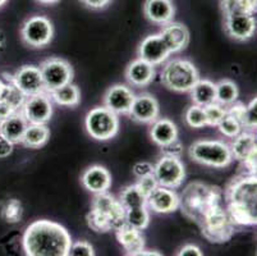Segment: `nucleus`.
Masks as SVG:
<instances>
[{
    "mask_svg": "<svg viewBox=\"0 0 257 256\" xmlns=\"http://www.w3.org/2000/svg\"><path fill=\"white\" fill-rule=\"evenodd\" d=\"M71 245L69 232L53 220H35L23 234V248L29 256H68Z\"/></svg>",
    "mask_w": 257,
    "mask_h": 256,
    "instance_id": "nucleus-1",
    "label": "nucleus"
},
{
    "mask_svg": "<svg viewBox=\"0 0 257 256\" xmlns=\"http://www.w3.org/2000/svg\"><path fill=\"white\" fill-rule=\"evenodd\" d=\"M226 211L234 225H256L257 180L256 175L234 178L225 191Z\"/></svg>",
    "mask_w": 257,
    "mask_h": 256,
    "instance_id": "nucleus-2",
    "label": "nucleus"
},
{
    "mask_svg": "<svg viewBox=\"0 0 257 256\" xmlns=\"http://www.w3.org/2000/svg\"><path fill=\"white\" fill-rule=\"evenodd\" d=\"M221 192L218 187L204 183H191L179 197V208L189 219L198 223L211 208L221 204Z\"/></svg>",
    "mask_w": 257,
    "mask_h": 256,
    "instance_id": "nucleus-3",
    "label": "nucleus"
},
{
    "mask_svg": "<svg viewBox=\"0 0 257 256\" xmlns=\"http://www.w3.org/2000/svg\"><path fill=\"white\" fill-rule=\"evenodd\" d=\"M189 156L196 163L214 168H225L234 160L230 147L219 140H198L189 146Z\"/></svg>",
    "mask_w": 257,
    "mask_h": 256,
    "instance_id": "nucleus-4",
    "label": "nucleus"
},
{
    "mask_svg": "<svg viewBox=\"0 0 257 256\" xmlns=\"http://www.w3.org/2000/svg\"><path fill=\"white\" fill-rule=\"evenodd\" d=\"M198 79L197 68L186 59L170 60L161 72V83L175 93H188Z\"/></svg>",
    "mask_w": 257,
    "mask_h": 256,
    "instance_id": "nucleus-5",
    "label": "nucleus"
},
{
    "mask_svg": "<svg viewBox=\"0 0 257 256\" xmlns=\"http://www.w3.org/2000/svg\"><path fill=\"white\" fill-rule=\"evenodd\" d=\"M202 234L211 242H225L234 233L233 222L223 205H216L210 209L198 222Z\"/></svg>",
    "mask_w": 257,
    "mask_h": 256,
    "instance_id": "nucleus-6",
    "label": "nucleus"
},
{
    "mask_svg": "<svg viewBox=\"0 0 257 256\" xmlns=\"http://www.w3.org/2000/svg\"><path fill=\"white\" fill-rule=\"evenodd\" d=\"M86 131L97 141H107L118 133L119 118L106 107H96L87 113L85 119Z\"/></svg>",
    "mask_w": 257,
    "mask_h": 256,
    "instance_id": "nucleus-7",
    "label": "nucleus"
},
{
    "mask_svg": "<svg viewBox=\"0 0 257 256\" xmlns=\"http://www.w3.org/2000/svg\"><path fill=\"white\" fill-rule=\"evenodd\" d=\"M40 72L43 77L45 93L62 88L73 79V69L67 60L60 58H50L40 65Z\"/></svg>",
    "mask_w": 257,
    "mask_h": 256,
    "instance_id": "nucleus-8",
    "label": "nucleus"
},
{
    "mask_svg": "<svg viewBox=\"0 0 257 256\" xmlns=\"http://www.w3.org/2000/svg\"><path fill=\"white\" fill-rule=\"evenodd\" d=\"M154 177L158 181L159 186L168 189H178L186 177V169L181 158L163 155L158 163L154 165Z\"/></svg>",
    "mask_w": 257,
    "mask_h": 256,
    "instance_id": "nucleus-9",
    "label": "nucleus"
},
{
    "mask_svg": "<svg viewBox=\"0 0 257 256\" xmlns=\"http://www.w3.org/2000/svg\"><path fill=\"white\" fill-rule=\"evenodd\" d=\"M22 40L32 48L48 45L54 36V27L50 20L44 16H34L26 21L21 30Z\"/></svg>",
    "mask_w": 257,
    "mask_h": 256,
    "instance_id": "nucleus-10",
    "label": "nucleus"
},
{
    "mask_svg": "<svg viewBox=\"0 0 257 256\" xmlns=\"http://www.w3.org/2000/svg\"><path fill=\"white\" fill-rule=\"evenodd\" d=\"M29 123L46 124L53 116V102L48 93H40L26 98L20 110Z\"/></svg>",
    "mask_w": 257,
    "mask_h": 256,
    "instance_id": "nucleus-11",
    "label": "nucleus"
},
{
    "mask_svg": "<svg viewBox=\"0 0 257 256\" xmlns=\"http://www.w3.org/2000/svg\"><path fill=\"white\" fill-rule=\"evenodd\" d=\"M92 210L97 211L102 217L110 223L111 229H118L120 225L125 223V209L121 205L119 199H115L113 195L102 192L97 194L93 199Z\"/></svg>",
    "mask_w": 257,
    "mask_h": 256,
    "instance_id": "nucleus-12",
    "label": "nucleus"
},
{
    "mask_svg": "<svg viewBox=\"0 0 257 256\" xmlns=\"http://www.w3.org/2000/svg\"><path fill=\"white\" fill-rule=\"evenodd\" d=\"M11 82L25 94L26 98L45 93L40 68L35 65H23L12 77Z\"/></svg>",
    "mask_w": 257,
    "mask_h": 256,
    "instance_id": "nucleus-13",
    "label": "nucleus"
},
{
    "mask_svg": "<svg viewBox=\"0 0 257 256\" xmlns=\"http://www.w3.org/2000/svg\"><path fill=\"white\" fill-rule=\"evenodd\" d=\"M225 32L237 41H246L251 39L256 31V20L254 14L238 13L225 16L224 22Z\"/></svg>",
    "mask_w": 257,
    "mask_h": 256,
    "instance_id": "nucleus-14",
    "label": "nucleus"
},
{
    "mask_svg": "<svg viewBox=\"0 0 257 256\" xmlns=\"http://www.w3.org/2000/svg\"><path fill=\"white\" fill-rule=\"evenodd\" d=\"M170 50L168 49L167 44L164 42L160 34L150 35L146 39L142 40L139 48V58L150 63L154 67L163 64L169 58Z\"/></svg>",
    "mask_w": 257,
    "mask_h": 256,
    "instance_id": "nucleus-15",
    "label": "nucleus"
},
{
    "mask_svg": "<svg viewBox=\"0 0 257 256\" xmlns=\"http://www.w3.org/2000/svg\"><path fill=\"white\" fill-rule=\"evenodd\" d=\"M136 95L125 84H114L104 96V105L116 116L128 114Z\"/></svg>",
    "mask_w": 257,
    "mask_h": 256,
    "instance_id": "nucleus-16",
    "label": "nucleus"
},
{
    "mask_svg": "<svg viewBox=\"0 0 257 256\" xmlns=\"http://www.w3.org/2000/svg\"><path fill=\"white\" fill-rule=\"evenodd\" d=\"M146 206L159 214L173 213L179 208V196L174 190L158 186L147 196Z\"/></svg>",
    "mask_w": 257,
    "mask_h": 256,
    "instance_id": "nucleus-17",
    "label": "nucleus"
},
{
    "mask_svg": "<svg viewBox=\"0 0 257 256\" xmlns=\"http://www.w3.org/2000/svg\"><path fill=\"white\" fill-rule=\"evenodd\" d=\"M159 112L158 100L150 94H141L135 98L128 114L140 123H153L159 118Z\"/></svg>",
    "mask_w": 257,
    "mask_h": 256,
    "instance_id": "nucleus-18",
    "label": "nucleus"
},
{
    "mask_svg": "<svg viewBox=\"0 0 257 256\" xmlns=\"http://www.w3.org/2000/svg\"><path fill=\"white\" fill-rule=\"evenodd\" d=\"M81 181L85 189L95 195L107 192L111 186L110 173L101 165H92L86 169Z\"/></svg>",
    "mask_w": 257,
    "mask_h": 256,
    "instance_id": "nucleus-19",
    "label": "nucleus"
},
{
    "mask_svg": "<svg viewBox=\"0 0 257 256\" xmlns=\"http://www.w3.org/2000/svg\"><path fill=\"white\" fill-rule=\"evenodd\" d=\"M164 42L167 44L170 53H178L187 48L189 42L188 28L179 22H169L164 25L163 31L160 32Z\"/></svg>",
    "mask_w": 257,
    "mask_h": 256,
    "instance_id": "nucleus-20",
    "label": "nucleus"
},
{
    "mask_svg": "<svg viewBox=\"0 0 257 256\" xmlns=\"http://www.w3.org/2000/svg\"><path fill=\"white\" fill-rule=\"evenodd\" d=\"M144 11L147 20L163 26L172 22L175 13L172 0H146Z\"/></svg>",
    "mask_w": 257,
    "mask_h": 256,
    "instance_id": "nucleus-21",
    "label": "nucleus"
},
{
    "mask_svg": "<svg viewBox=\"0 0 257 256\" xmlns=\"http://www.w3.org/2000/svg\"><path fill=\"white\" fill-rule=\"evenodd\" d=\"M125 78L135 88H145L155 78L154 65L140 58L133 60L125 69Z\"/></svg>",
    "mask_w": 257,
    "mask_h": 256,
    "instance_id": "nucleus-22",
    "label": "nucleus"
},
{
    "mask_svg": "<svg viewBox=\"0 0 257 256\" xmlns=\"http://www.w3.org/2000/svg\"><path fill=\"white\" fill-rule=\"evenodd\" d=\"M116 231V238L130 255H139L145 247V239L141 231L128 224L120 225Z\"/></svg>",
    "mask_w": 257,
    "mask_h": 256,
    "instance_id": "nucleus-23",
    "label": "nucleus"
},
{
    "mask_svg": "<svg viewBox=\"0 0 257 256\" xmlns=\"http://www.w3.org/2000/svg\"><path fill=\"white\" fill-rule=\"evenodd\" d=\"M150 137L158 146L163 147L178 138V128L168 118L155 119L151 124Z\"/></svg>",
    "mask_w": 257,
    "mask_h": 256,
    "instance_id": "nucleus-24",
    "label": "nucleus"
},
{
    "mask_svg": "<svg viewBox=\"0 0 257 256\" xmlns=\"http://www.w3.org/2000/svg\"><path fill=\"white\" fill-rule=\"evenodd\" d=\"M27 126L29 122L26 121L22 113L16 112L0 122V133L6 136L13 144H21Z\"/></svg>",
    "mask_w": 257,
    "mask_h": 256,
    "instance_id": "nucleus-25",
    "label": "nucleus"
},
{
    "mask_svg": "<svg viewBox=\"0 0 257 256\" xmlns=\"http://www.w3.org/2000/svg\"><path fill=\"white\" fill-rule=\"evenodd\" d=\"M229 147H230V151L233 154V158L243 161L249 154L257 150L256 135L253 133V131L243 130L239 135L232 138V142H230Z\"/></svg>",
    "mask_w": 257,
    "mask_h": 256,
    "instance_id": "nucleus-26",
    "label": "nucleus"
},
{
    "mask_svg": "<svg viewBox=\"0 0 257 256\" xmlns=\"http://www.w3.org/2000/svg\"><path fill=\"white\" fill-rule=\"evenodd\" d=\"M49 138H50V130L46 124L29 123L21 144L30 149H39L48 142Z\"/></svg>",
    "mask_w": 257,
    "mask_h": 256,
    "instance_id": "nucleus-27",
    "label": "nucleus"
},
{
    "mask_svg": "<svg viewBox=\"0 0 257 256\" xmlns=\"http://www.w3.org/2000/svg\"><path fill=\"white\" fill-rule=\"evenodd\" d=\"M191 98L193 104L200 107H206L211 103L216 102V90L215 83L210 79H198L192 89H191Z\"/></svg>",
    "mask_w": 257,
    "mask_h": 256,
    "instance_id": "nucleus-28",
    "label": "nucleus"
},
{
    "mask_svg": "<svg viewBox=\"0 0 257 256\" xmlns=\"http://www.w3.org/2000/svg\"><path fill=\"white\" fill-rule=\"evenodd\" d=\"M50 96L51 102L57 103L58 105H62V107H69L73 108L77 107L81 102V93H79V89L77 88L76 84H73L72 82L64 84L62 88H58L55 90L48 93Z\"/></svg>",
    "mask_w": 257,
    "mask_h": 256,
    "instance_id": "nucleus-29",
    "label": "nucleus"
},
{
    "mask_svg": "<svg viewBox=\"0 0 257 256\" xmlns=\"http://www.w3.org/2000/svg\"><path fill=\"white\" fill-rule=\"evenodd\" d=\"M215 90H216V103L225 108L234 104L239 95L237 84L230 79H223V81L215 83Z\"/></svg>",
    "mask_w": 257,
    "mask_h": 256,
    "instance_id": "nucleus-30",
    "label": "nucleus"
},
{
    "mask_svg": "<svg viewBox=\"0 0 257 256\" xmlns=\"http://www.w3.org/2000/svg\"><path fill=\"white\" fill-rule=\"evenodd\" d=\"M257 0H221V11L224 16L230 14L256 13Z\"/></svg>",
    "mask_w": 257,
    "mask_h": 256,
    "instance_id": "nucleus-31",
    "label": "nucleus"
},
{
    "mask_svg": "<svg viewBox=\"0 0 257 256\" xmlns=\"http://www.w3.org/2000/svg\"><path fill=\"white\" fill-rule=\"evenodd\" d=\"M119 201L124 206L125 210H128V209L146 205V196L137 189L136 185H131L121 190L120 195H119Z\"/></svg>",
    "mask_w": 257,
    "mask_h": 256,
    "instance_id": "nucleus-32",
    "label": "nucleus"
},
{
    "mask_svg": "<svg viewBox=\"0 0 257 256\" xmlns=\"http://www.w3.org/2000/svg\"><path fill=\"white\" fill-rule=\"evenodd\" d=\"M149 223H150V211L146 205L125 210V224L139 231H144L145 228H147Z\"/></svg>",
    "mask_w": 257,
    "mask_h": 256,
    "instance_id": "nucleus-33",
    "label": "nucleus"
},
{
    "mask_svg": "<svg viewBox=\"0 0 257 256\" xmlns=\"http://www.w3.org/2000/svg\"><path fill=\"white\" fill-rule=\"evenodd\" d=\"M2 100H4L15 112H20L26 100V95L11 82V83H6Z\"/></svg>",
    "mask_w": 257,
    "mask_h": 256,
    "instance_id": "nucleus-34",
    "label": "nucleus"
},
{
    "mask_svg": "<svg viewBox=\"0 0 257 256\" xmlns=\"http://www.w3.org/2000/svg\"><path fill=\"white\" fill-rule=\"evenodd\" d=\"M23 214V206L20 200L17 199H11L7 201L6 205L2 209V217L9 224H16L22 219Z\"/></svg>",
    "mask_w": 257,
    "mask_h": 256,
    "instance_id": "nucleus-35",
    "label": "nucleus"
},
{
    "mask_svg": "<svg viewBox=\"0 0 257 256\" xmlns=\"http://www.w3.org/2000/svg\"><path fill=\"white\" fill-rule=\"evenodd\" d=\"M187 124L192 128H202V127L207 126L206 122V114H205L204 107L193 104L192 107H189L184 116Z\"/></svg>",
    "mask_w": 257,
    "mask_h": 256,
    "instance_id": "nucleus-36",
    "label": "nucleus"
},
{
    "mask_svg": "<svg viewBox=\"0 0 257 256\" xmlns=\"http://www.w3.org/2000/svg\"><path fill=\"white\" fill-rule=\"evenodd\" d=\"M220 131V133L223 136L228 138H233L237 135H239L243 131V126L240 124V122L238 119H235L234 117H232L230 114L226 113L225 117L220 121V123L216 126Z\"/></svg>",
    "mask_w": 257,
    "mask_h": 256,
    "instance_id": "nucleus-37",
    "label": "nucleus"
},
{
    "mask_svg": "<svg viewBox=\"0 0 257 256\" xmlns=\"http://www.w3.org/2000/svg\"><path fill=\"white\" fill-rule=\"evenodd\" d=\"M204 109H205V114H206L207 126L216 127L226 114V108L223 107V105L219 104V103L216 102L206 105V107H204Z\"/></svg>",
    "mask_w": 257,
    "mask_h": 256,
    "instance_id": "nucleus-38",
    "label": "nucleus"
},
{
    "mask_svg": "<svg viewBox=\"0 0 257 256\" xmlns=\"http://www.w3.org/2000/svg\"><path fill=\"white\" fill-rule=\"evenodd\" d=\"M243 130L253 131L257 126V99H252L251 103L244 108V114H243Z\"/></svg>",
    "mask_w": 257,
    "mask_h": 256,
    "instance_id": "nucleus-39",
    "label": "nucleus"
},
{
    "mask_svg": "<svg viewBox=\"0 0 257 256\" xmlns=\"http://www.w3.org/2000/svg\"><path fill=\"white\" fill-rule=\"evenodd\" d=\"M87 222H88V225H90L93 231H96V232L111 231L110 223L107 222L106 218L102 217L100 213H97V211L95 210L90 211V214L87 215Z\"/></svg>",
    "mask_w": 257,
    "mask_h": 256,
    "instance_id": "nucleus-40",
    "label": "nucleus"
},
{
    "mask_svg": "<svg viewBox=\"0 0 257 256\" xmlns=\"http://www.w3.org/2000/svg\"><path fill=\"white\" fill-rule=\"evenodd\" d=\"M95 251L91 243L87 241H77V242H72L71 247H69L68 256H93Z\"/></svg>",
    "mask_w": 257,
    "mask_h": 256,
    "instance_id": "nucleus-41",
    "label": "nucleus"
},
{
    "mask_svg": "<svg viewBox=\"0 0 257 256\" xmlns=\"http://www.w3.org/2000/svg\"><path fill=\"white\" fill-rule=\"evenodd\" d=\"M136 186L147 199V196H149V195H150L151 192L159 186V183L158 181H156V178L154 177V175H150V176H145V177L139 178Z\"/></svg>",
    "mask_w": 257,
    "mask_h": 256,
    "instance_id": "nucleus-42",
    "label": "nucleus"
},
{
    "mask_svg": "<svg viewBox=\"0 0 257 256\" xmlns=\"http://www.w3.org/2000/svg\"><path fill=\"white\" fill-rule=\"evenodd\" d=\"M133 175L137 178L145 177V176L154 175V165L149 161H140L133 166Z\"/></svg>",
    "mask_w": 257,
    "mask_h": 256,
    "instance_id": "nucleus-43",
    "label": "nucleus"
},
{
    "mask_svg": "<svg viewBox=\"0 0 257 256\" xmlns=\"http://www.w3.org/2000/svg\"><path fill=\"white\" fill-rule=\"evenodd\" d=\"M161 149L164 151V155L177 156V158H181L182 152H183V146H182V144L178 141V138L173 141V142H170V144L163 146Z\"/></svg>",
    "mask_w": 257,
    "mask_h": 256,
    "instance_id": "nucleus-44",
    "label": "nucleus"
},
{
    "mask_svg": "<svg viewBox=\"0 0 257 256\" xmlns=\"http://www.w3.org/2000/svg\"><path fill=\"white\" fill-rule=\"evenodd\" d=\"M13 146H15V144L0 133V159L8 158L9 155L13 152Z\"/></svg>",
    "mask_w": 257,
    "mask_h": 256,
    "instance_id": "nucleus-45",
    "label": "nucleus"
},
{
    "mask_svg": "<svg viewBox=\"0 0 257 256\" xmlns=\"http://www.w3.org/2000/svg\"><path fill=\"white\" fill-rule=\"evenodd\" d=\"M79 2L91 9H104L111 3V0H79Z\"/></svg>",
    "mask_w": 257,
    "mask_h": 256,
    "instance_id": "nucleus-46",
    "label": "nucleus"
},
{
    "mask_svg": "<svg viewBox=\"0 0 257 256\" xmlns=\"http://www.w3.org/2000/svg\"><path fill=\"white\" fill-rule=\"evenodd\" d=\"M179 256H202V251L196 245H186L179 250Z\"/></svg>",
    "mask_w": 257,
    "mask_h": 256,
    "instance_id": "nucleus-47",
    "label": "nucleus"
},
{
    "mask_svg": "<svg viewBox=\"0 0 257 256\" xmlns=\"http://www.w3.org/2000/svg\"><path fill=\"white\" fill-rule=\"evenodd\" d=\"M13 113H16L15 110L12 109L4 100H0V122L3 121V119L8 118V117L12 116Z\"/></svg>",
    "mask_w": 257,
    "mask_h": 256,
    "instance_id": "nucleus-48",
    "label": "nucleus"
},
{
    "mask_svg": "<svg viewBox=\"0 0 257 256\" xmlns=\"http://www.w3.org/2000/svg\"><path fill=\"white\" fill-rule=\"evenodd\" d=\"M40 4H44V6H51V4L58 3L59 0H37Z\"/></svg>",
    "mask_w": 257,
    "mask_h": 256,
    "instance_id": "nucleus-49",
    "label": "nucleus"
},
{
    "mask_svg": "<svg viewBox=\"0 0 257 256\" xmlns=\"http://www.w3.org/2000/svg\"><path fill=\"white\" fill-rule=\"evenodd\" d=\"M4 45H6V35L3 31H0V50L4 48Z\"/></svg>",
    "mask_w": 257,
    "mask_h": 256,
    "instance_id": "nucleus-50",
    "label": "nucleus"
},
{
    "mask_svg": "<svg viewBox=\"0 0 257 256\" xmlns=\"http://www.w3.org/2000/svg\"><path fill=\"white\" fill-rule=\"evenodd\" d=\"M4 88H6V83H4V82L0 79V100H2V96H3Z\"/></svg>",
    "mask_w": 257,
    "mask_h": 256,
    "instance_id": "nucleus-51",
    "label": "nucleus"
},
{
    "mask_svg": "<svg viewBox=\"0 0 257 256\" xmlns=\"http://www.w3.org/2000/svg\"><path fill=\"white\" fill-rule=\"evenodd\" d=\"M7 2H8V0H0V7H3Z\"/></svg>",
    "mask_w": 257,
    "mask_h": 256,
    "instance_id": "nucleus-52",
    "label": "nucleus"
}]
</instances>
